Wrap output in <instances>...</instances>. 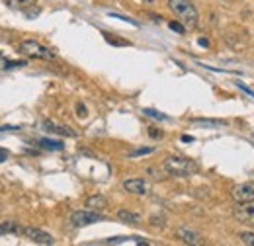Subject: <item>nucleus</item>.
<instances>
[{
  "label": "nucleus",
  "instance_id": "7ed1b4c3",
  "mask_svg": "<svg viewBox=\"0 0 254 246\" xmlns=\"http://www.w3.org/2000/svg\"><path fill=\"white\" fill-rule=\"evenodd\" d=\"M20 51H22L26 57H30V59H39V61H53V59H55V53H53L49 47H45V45H41L39 41H35V39H26V41H22V43H20Z\"/></svg>",
  "mask_w": 254,
  "mask_h": 246
},
{
  "label": "nucleus",
  "instance_id": "dca6fc26",
  "mask_svg": "<svg viewBox=\"0 0 254 246\" xmlns=\"http://www.w3.org/2000/svg\"><path fill=\"white\" fill-rule=\"evenodd\" d=\"M241 243L247 246H254V233L253 231H245L241 233Z\"/></svg>",
  "mask_w": 254,
  "mask_h": 246
},
{
  "label": "nucleus",
  "instance_id": "6ab92c4d",
  "mask_svg": "<svg viewBox=\"0 0 254 246\" xmlns=\"http://www.w3.org/2000/svg\"><path fill=\"white\" fill-rule=\"evenodd\" d=\"M151 223H153L155 227H164L166 219H164V215H153L151 217Z\"/></svg>",
  "mask_w": 254,
  "mask_h": 246
},
{
  "label": "nucleus",
  "instance_id": "4be33fe9",
  "mask_svg": "<svg viewBox=\"0 0 254 246\" xmlns=\"http://www.w3.org/2000/svg\"><path fill=\"white\" fill-rule=\"evenodd\" d=\"M76 112H78V118H80V120L88 116V112H86V106H84V104H76Z\"/></svg>",
  "mask_w": 254,
  "mask_h": 246
},
{
  "label": "nucleus",
  "instance_id": "f3484780",
  "mask_svg": "<svg viewBox=\"0 0 254 246\" xmlns=\"http://www.w3.org/2000/svg\"><path fill=\"white\" fill-rule=\"evenodd\" d=\"M153 151H155L153 147H141V149H135V151H131V153H129V156H131V158H135V156H143V154H151V153H153Z\"/></svg>",
  "mask_w": 254,
  "mask_h": 246
},
{
  "label": "nucleus",
  "instance_id": "b1692460",
  "mask_svg": "<svg viewBox=\"0 0 254 246\" xmlns=\"http://www.w3.org/2000/svg\"><path fill=\"white\" fill-rule=\"evenodd\" d=\"M106 39H108V41H110V43H116V45H129V43H127V41H120V39H112V37H110V35H108V33H106Z\"/></svg>",
  "mask_w": 254,
  "mask_h": 246
},
{
  "label": "nucleus",
  "instance_id": "bb28decb",
  "mask_svg": "<svg viewBox=\"0 0 254 246\" xmlns=\"http://www.w3.org/2000/svg\"><path fill=\"white\" fill-rule=\"evenodd\" d=\"M199 45H201V47H209V41H207L205 37H199Z\"/></svg>",
  "mask_w": 254,
  "mask_h": 246
},
{
  "label": "nucleus",
  "instance_id": "5701e85b",
  "mask_svg": "<svg viewBox=\"0 0 254 246\" xmlns=\"http://www.w3.org/2000/svg\"><path fill=\"white\" fill-rule=\"evenodd\" d=\"M193 123H197V125H207V127H217V125H223L221 122H203V120H195Z\"/></svg>",
  "mask_w": 254,
  "mask_h": 246
},
{
  "label": "nucleus",
  "instance_id": "c85d7f7f",
  "mask_svg": "<svg viewBox=\"0 0 254 246\" xmlns=\"http://www.w3.org/2000/svg\"><path fill=\"white\" fill-rule=\"evenodd\" d=\"M182 141H184V143H191V141H193V137H190V135H184V137H182Z\"/></svg>",
  "mask_w": 254,
  "mask_h": 246
},
{
  "label": "nucleus",
  "instance_id": "f03ea898",
  "mask_svg": "<svg viewBox=\"0 0 254 246\" xmlns=\"http://www.w3.org/2000/svg\"><path fill=\"white\" fill-rule=\"evenodd\" d=\"M168 8L174 12V16H178V20L186 26V28H195L199 14L197 8L193 6L191 0H168Z\"/></svg>",
  "mask_w": 254,
  "mask_h": 246
},
{
  "label": "nucleus",
  "instance_id": "39448f33",
  "mask_svg": "<svg viewBox=\"0 0 254 246\" xmlns=\"http://www.w3.org/2000/svg\"><path fill=\"white\" fill-rule=\"evenodd\" d=\"M22 235L26 239H30L32 243H37V245H55V239L49 233H45L41 229H35V227H22Z\"/></svg>",
  "mask_w": 254,
  "mask_h": 246
},
{
  "label": "nucleus",
  "instance_id": "20e7f679",
  "mask_svg": "<svg viewBox=\"0 0 254 246\" xmlns=\"http://www.w3.org/2000/svg\"><path fill=\"white\" fill-rule=\"evenodd\" d=\"M100 221H104V215L102 213H98V211H92V209H82V211H74L72 215H70V223H72V227H88V225H94V223H100Z\"/></svg>",
  "mask_w": 254,
  "mask_h": 246
},
{
  "label": "nucleus",
  "instance_id": "cd10ccee",
  "mask_svg": "<svg viewBox=\"0 0 254 246\" xmlns=\"http://www.w3.org/2000/svg\"><path fill=\"white\" fill-rule=\"evenodd\" d=\"M6 158H8V153H6L4 149H0V162H4Z\"/></svg>",
  "mask_w": 254,
  "mask_h": 246
},
{
  "label": "nucleus",
  "instance_id": "9b49d317",
  "mask_svg": "<svg viewBox=\"0 0 254 246\" xmlns=\"http://www.w3.org/2000/svg\"><path fill=\"white\" fill-rule=\"evenodd\" d=\"M86 207L88 209H92V211H98V213H102V211H106L108 209V199L104 197V195H90L88 199H86Z\"/></svg>",
  "mask_w": 254,
  "mask_h": 246
},
{
  "label": "nucleus",
  "instance_id": "0eeeda50",
  "mask_svg": "<svg viewBox=\"0 0 254 246\" xmlns=\"http://www.w3.org/2000/svg\"><path fill=\"white\" fill-rule=\"evenodd\" d=\"M124 189L127 193H133V195H147L151 191V184L143 178H131L124 182Z\"/></svg>",
  "mask_w": 254,
  "mask_h": 246
},
{
  "label": "nucleus",
  "instance_id": "1a4fd4ad",
  "mask_svg": "<svg viewBox=\"0 0 254 246\" xmlns=\"http://www.w3.org/2000/svg\"><path fill=\"white\" fill-rule=\"evenodd\" d=\"M43 129L47 133L61 135V137H76V131L74 129H70L68 125H63V123L51 122V120H43Z\"/></svg>",
  "mask_w": 254,
  "mask_h": 246
},
{
  "label": "nucleus",
  "instance_id": "f257e3e1",
  "mask_svg": "<svg viewBox=\"0 0 254 246\" xmlns=\"http://www.w3.org/2000/svg\"><path fill=\"white\" fill-rule=\"evenodd\" d=\"M162 168L168 172V176H176V178H188L197 172V164L184 156H166Z\"/></svg>",
  "mask_w": 254,
  "mask_h": 246
},
{
  "label": "nucleus",
  "instance_id": "4468645a",
  "mask_svg": "<svg viewBox=\"0 0 254 246\" xmlns=\"http://www.w3.org/2000/svg\"><path fill=\"white\" fill-rule=\"evenodd\" d=\"M8 4L16 10H22V12H28L37 6V0H8Z\"/></svg>",
  "mask_w": 254,
  "mask_h": 246
},
{
  "label": "nucleus",
  "instance_id": "ddd939ff",
  "mask_svg": "<svg viewBox=\"0 0 254 246\" xmlns=\"http://www.w3.org/2000/svg\"><path fill=\"white\" fill-rule=\"evenodd\" d=\"M0 235H22V227L16 221H4L0 223Z\"/></svg>",
  "mask_w": 254,
  "mask_h": 246
},
{
  "label": "nucleus",
  "instance_id": "a211bd4d",
  "mask_svg": "<svg viewBox=\"0 0 254 246\" xmlns=\"http://www.w3.org/2000/svg\"><path fill=\"white\" fill-rule=\"evenodd\" d=\"M145 116H149V118H155V120H160V122H164V120H166V116H162V114L155 112V110H145Z\"/></svg>",
  "mask_w": 254,
  "mask_h": 246
},
{
  "label": "nucleus",
  "instance_id": "aec40b11",
  "mask_svg": "<svg viewBox=\"0 0 254 246\" xmlns=\"http://www.w3.org/2000/svg\"><path fill=\"white\" fill-rule=\"evenodd\" d=\"M168 28L174 31H178V33H184V31H186V26H184V24H178V22H170Z\"/></svg>",
  "mask_w": 254,
  "mask_h": 246
},
{
  "label": "nucleus",
  "instance_id": "9d476101",
  "mask_svg": "<svg viewBox=\"0 0 254 246\" xmlns=\"http://www.w3.org/2000/svg\"><path fill=\"white\" fill-rule=\"evenodd\" d=\"M176 237L182 241V243H186V245H203V239H201V235L199 233H195L193 229H188V227H180L178 231H176Z\"/></svg>",
  "mask_w": 254,
  "mask_h": 246
},
{
  "label": "nucleus",
  "instance_id": "423d86ee",
  "mask_svg": "<svg viewBox=\"0 0 254 246\" xmlns=\"http://www.w3.org/2000/svg\"><path fill=\"white\" fill-rule=\"evenodd\" d=\"M231 197L237 203H247V201H254V182H245L233 187Z\"/></svg>",
  "mask_w": 254,
  "mask_h": 246
},
{
  "label": "nucleus",
  "instance_id": "2eb2a0df",
  "mask_svg": "<svg viewBox=\"0 0 254 246\" xmlns=\"http://www.w3.org/2000/svg\"><path fill=\"white\" fill-rule=\"evenodd\" d=\"M37 145L41 149H45V151H63L64 149V145L61 141H53V139H39Z\"/></svg>",
  "mask_w": 254,
  "mask_h": 246
},
{
  "label": "nucleus",
  "instance_id": "6e6552de",
  "mask_svg": "<svg viewBox=\"0 0 254 246\" xmlns=\"http://www.w3.org/2000/svg\"><path fill=\"white\" fill-rule=\"evenodd\" d=\"M235 219L239 223L245 225H254V201H247V203H239V207L233 211Z\"/></svg>",
  "mask_w": 254,
  "mask_h": 246
},
{
  "label": "nucleus",
  "instance_id": "412c9836",
  "mask_svg": "<svg viewBox=\"0 0 254 246\" xmlns=\"http://www.w3.org/2000/svg\"><path fill=\"white\" fill-rule=\"evenodd\" d=\"M16 66H24V61H4L2 68H16Z\"/></svg>",
  "mask_w": 254,
  "mask_h": 246
},
{
  "label": "nucleus",
  "instance_id": "393cba45",
  "mask_svg": "<svg viewBox=\"0 0 254 246\" xmlns=\"http://www.w3.org/2000/svg\"><path fill=\"white\" fill-rule=\"evenodd\" d=\"M149 135H151V137H162V133H160V131H157L155 127H151V129H149Z\"/></svg>",
  "mask_w": 254,
  "mask_h": 246
},
{
  "label": "nucleus",
  "instance_id": "a878e982",
  "mask_svg": "<svg viewBox=\"0 0 254 246\" xmlns=\"http://www.w3.org/2000/svg\"><path fill=\"white\" fill-rule=\"evenodd\" d=\"M239 88H243L245 92H247V94H251V96H253V98H254V92H253V90H251V88H247L245 84H241V82H239Z\"/></svg>",
  "mask_w": 254,
  "mask_h": 246
},
{
  "label": "nucleus",
  "instance_id": "f8f14e48",
  "mask_svg": "<svg viewBox=\"0 0 254 246\" xmlns=\"http://www.w3.org/2000/svg\"><path fill=\"white\" fill-rule=\"evenodd\" d=\"M116 217L122 221V223H127V225H139L141 223V215L139 213H133V211H129V209H120Z\"/></svg>",
  "mask_w": 254,
  "mask_h": 246
}]
</instances>
